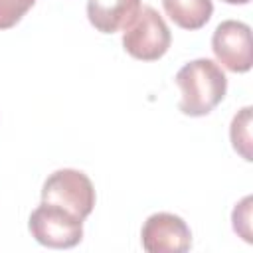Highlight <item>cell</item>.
<instances>
[{
    "mask_svg": "<svg viewBox=\"0 0 253 253\" xmlns=\"http://www.w3.org/2000/svg\"><path fill=\"white\" fill-rule=\"evenodd\" d=\"M180 89V111L190 117H204L211 113L225 97L227 77L221 67L208 59H192L180 67L174 77Z\"/></svg>",
    "mask_w": 253,
    "mask_h": 253,
    "instance_id": "obj_1",
    "label": "cell"
},
{
    "mask_svg": "<svg viewBox=\"0 0 253 253\" xmlns=\"http://www.w3.org/2000/svg\"><path fill=\"white\" fill-rule=\"evenodd\" d=\"M42 202L61 206L79 219H85L95 208V188L89 176L81 170L61 168L45 178Z\"/></svg>",
    "mask_w": 253,
    "mask_h": 253,
    "instance_id": "obj_2",
    "label": "cell"
},
{
    "mask_svg": "<svg viewBox=\"0 0 253 253\" xmlns=\"http://www.w3.org/2000/svg\"><path fill=\"white\" fill-rule=\"evenodd\" d=\"M32 237L51 249H69L83 239V219L61 206L42 202L28 221Z\"/></svg>",
    "mask_w": 253,
    "mask_h": 253,
    "instance_id": "obj_3",
    "label": "cell"
},
{
    "mask_svg": "<svg viewBox=\"0 0 253 253\" xmlns=\"http://www.w3.org/2000/svg\"><path fill=\"white\" fill-rule=\"evenodd\" d=\"M170 43V28L152 6H142L136 20L123 32V47L134 59H160L168 51Z\"/></svg>",
    "mask_w": 253,
    "mask_h": 253,
    "instance_id": "obj_4",
    "label": "cell"
},
{
    "mask_svg": "<svg viewBox=\"0 0 253 253\" xmlns=\"http://www.w3.org/2000/svg\"><path fill=\"white\" fill-rule=\"evenodd\" d=\"M140 243L148 253H186L192 247V231L180 215L158 211L142 223Z\"/></svg>",
    "mask_w": 253,
    "mask_h": 253,
    "instance_id": "obj_5",
    "label": "cell"
},
{
    "mask_svg": "<svg viewBox=\"0 0 253 253\" xmlns=\"http://www.w3.org/2000/svg\"><path fill=\"white\" fill-rule=\"evenodd\" d=\"M211 49L225 69L233 73L249 71L253 65L251 28L239 20H223L211 36Z\"/></svg>",
    "mask_w": 253,
    "mask_h": 253,
    "instance_id": "obj_6",
    "label": "cell"
},
{
    "mask_svg": "<svg viewBox=\"0 0 253 253\" xmlns=\"http://www.w3.org/2000/svg\"><path fill=\"white\" fill-rule=\"evenodd\" d=\"M140 0H87V18L101 34L125 32L138 16Z\"/></svg>",
    "mask_w": 253,
    "mask_h": 253,
    "instance_id": "obj_7",
    "label": "cell"
},
{
    "mask_svg": "<svg viewBox=\"0 0 253 253\" xmlns=\"http://www.w3.org/2000/svg\"><path fill=\"white\" fill-rule=\"evenodd\" d=\"M166 16L184 30H200L204 28L211 14V0H162Z\"/></svg>",
    "mask_w": 253,
    "mask_h": 253,
    "instance_id": "obj_8",
    "label": "cell"
},
{
    "mask_svg": "<svg viewBox=\"0 0 253 253\" xmlns=\"http://www.w3.org/2000/svg\"><path fill=\"white\" fill-rule=\"evenodd\" d=\"M229 138L233 144V150L241 154L243 160L251 162V107H243L231 121L229 126Z\"/></svg>",
    "mask_w": 253,
    "mask_h": 253,
    "instance_id": "obj_9",
    "label": "cell"
},
{
    "mask_svg": "<svg viewBox=\"0 0 253 253\" xmlns=\"http://www.w3.org/2000/svg\"><path fill=\"white\" fill-rule=\"evenodd\" d=\"M251 204H253V198L245 196L239 204H235L233 213H231L233 231L239 237H243V241H247V243L253 241V237H251Z\"/></svg>",
    "mask_w": 253,
    "mask_h": 253,
    "instance_id": "obj_10",
    "label": "cell"
},
{
    "mask_svg": "<svg viewBox=\"0 0 253 253\" xmlns=\"http://www.w3.org/2000/svg\"><path fill=\"white\" fill-rule=\"evenodd\" d=\"M36 0H0V30L16 26Z\"/></svg>",
    "mask_w": 253,
    "mask_h": 253,
    "instance_id": "obj_11",
    "label": "cell"
},
{
    "mask_svg": "<svg viewBox=\"0 0 253 253\" xmlns=\"http://www.w3.org/2000/svg\"><path fill=\"white\" fill-rule=\"evenodd\" d=\"M223 2H227V4H247L249 0H223Z\"/></svg>",
    "mask_w": 253,
    "mask_h": 253,
    "instance_id": "obj_12",
    "label": "cell"
}]
</instances>
